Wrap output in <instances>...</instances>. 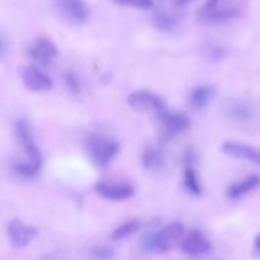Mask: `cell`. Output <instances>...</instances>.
Returning <instances> with one entry per match:
<instances>
[{"label":"cell","mask_w":260,"mask_h":260,"mask_svg":"<svg viewBox=\"0 0 260 260\" xmlns=\"http://www.w3.org/2000/svg\"><path fill=\"white\" fill-rule=\"evenodd\" d=\"M157 229L156 225L150 228L149 230H146V233L142 235L141 238V248L145 253H154V241L155 236H156Z\"/></svg>","instance_id":"cell-22"},{"label":"cell","mask_w":260,"mask_h":260,"mask_svg":"<svg viewBox=\"0 0 260 260\" xmlns=\"http://www.w3.org/2000/svg\"><path fill=\"white\" fill-rule=\"evenodd\" d=\"M154 23L159 29L170 32L177 25V19H175L174 15L165 12V10H157L154 14Z\"/></svg>","instance_id":"cell-20"},{"label":"cell","mask_w":260,"mask_h":260,"mask_svg":"<svg viewBox=\"0 0 260 260\" xmlns=\"http://www.w3.org/2000/svg\"><path fill=\"white\" fill-rule=\"evenodd\" d=\"M216 95V88L213 85H200L196 86L189 95L190 106L194 109H205Z\"/></svg>","instance_id":"cell-17"},{"label":"cell","mask_w":260,"mask_h":260,"mask_svg":"<svg viewBox=\"0 0 260 260\" xmlns=\"http://www.w3.org/2000/svg\"><path fill=\"white\" fill-rule=\"evenodd\" d=\"M22 80L25 88L33 93H47L53 86L52 79L45 71L38 68H33V66L23 69Z\"/></svg>","instance_id":"cell-7"},{"label":"cell","mask_w":260,"mask_h":260,"mask_svg":"<svg viewBox=\"0 0 260 260\" xmlns=\"http://www.w3.org/2000/svg\"><path fill=\"white\" fill-rule=\"evenodd\" d=\"M140 228H141L140 221L137 220L127 221V222L122 223L121 226H118V228L111 234V240L119 241V240H123V239L129 238V236H132L134 234H136L137 231L140 230Z\"/></svg>","instance_id":"cell-19"},{"label":"cell","mask_w":260,"mask_h":260,"mask_svg":"<svg viewBox=\"0 0 260 260\" xmlns=\"http://www.w3.org/2000/svg\"><path fill=\"white\" fill-rule=\"evenodd\" d=\"M185 235L184 226L180 222H173L157 230L154 241V253H169L182 244Z\"/></svg>","instance_id":"cell-4"},{"label":"cell","mask_w":260,"mask_h":260,"mask_svg":"<svg viewBox=\"0 0 260 260\" xmlns=\"http://www.w3.org/2000/svg\"><path fill=\"white\" fill-rule=\"evenodd\" d=\"M91 256L95 260H112L114 258V250L109 246H95L90 251Z\"/></svg>","instance_id":"cell-25"},{"label":"cell","mask_w":260,"mask_h":260,"mask_svg":"<svg viewBox=\"0 0 260 260\" xmlns=\"http://www.w3.org/2000/svg\"><path fill=\"white\" fill-rule=\"evenodd\" d=\"M217 260H221V259H217Z\"/></svg>","instance_id":"cell-30"},{"label":"cell","mask_w":260,"mask_h":260,"mask_svg":"<svg viewBox=\"0 0 260 260\" xmlns=\"http://www.w3.org/2000/svg\"><path fill=\"white\" fill-rule=\"evenodd\" d=\"M5 50H7V45H5V41L4 38L0 36V57L5 53Z\"/></svg>","instance_id":"cell-28"},{"label":"cell","mask_w":260,"mask_h":260,"mask_svg":"<svg viewBox=\"0 0 260 260\" xmlns=\"http://www.w3.org/2000/svg\"><path fill=\"white\" fill-rule=\"evenodd\" d=\"M260 185V175L253 174L236 182L228 189V197L233 201H238L255 190Z\"/></svg>","instance_id":"cell-15"},{"label":"cell","mask_w":260,"mask_h":260,"mask_svg":"<svg viewBox=\"0 0 260 260\" xmlns=\"http://www.w3.org/2000/svg\"><path fill=\"white\" fill-rule=\"evenodd\" d=\"M57 47L47 37H40L29 47V55L33 60L42 66H50L57 56Z\"/></svg>","instance_id":"cell-11"},{"label":"cell","mask_w":260,"mask_h":260,"mask_svg":"<svg viewBox=\"0 0 260 260\" xmlns=\"http://www.w3.org/2000/svg\"><path fill=\"white\" fill-rule=\"evenodd\" d=\"M142 167L149 172H159L165 165L164 150L160 146H150L142 152Z\"/></svg>","instance_id":"cell-16"},{"label":"cell","mask_w":260,"mask_h":260,"mask_svg":"<svg viewBox=\"0 0 260 260\" xmlns=\"http://www.w3.org/2000/svg\"><path fill=\"white\" fill-rule=\"evenodd\" d=\"M256 162H258V164H260V155H259V159H258V161H256Z\"/></svg>","instance_id":"cell-29"},{"label":"cell","mask_w":260,"mask_h":260,"mask_svg":"<svg viewBox=\"0 0 260 260\" xmlns=\"http://www.w3.org/2000/svg\"><path fill=\"white\" fill-rule=\"evenodd\" d=\"M60 9L70 22L83 24L88 20L89 10L83 0H61Z\"/></svg>","instance_id":"cell-13"},{"label":"cell","mask_w":260,"mask_h":260,"mask_svg":"<svg viewBox=\"0 0 260 260\" xmlns=\"http://www.w3.org/2000/svg\"><path fill=\"white\" fill-rule=\"evenodd\" d=\"M13 172L22 178H33L38 174L40 170L36 169V168L28 161H18L13 164Z\"/></svg>","instance_id":"cell-21"},{"label":"cell","mask_w":260,"mask_h":260,"mask_svg":"<svg viewBox=\"0 0 260 260\" xmlns=\"http://www.w3.org/2000/svg\"><path fill=\"white\" fill-rule=\"evenodd\" d=\"M238 14V9L228 4V0H206L198 12L200 19L205 22H223Z\"/></svg>","instance_id":"cell-5"},{"label":"cell","mask_w":260,"mask_h":260,"mask_svg":"<svg viewBox=\"0 0 260 260\" xmlns=\"http://www.w3.org/2000/svg\"><path fill=\"white\" fill-rule=\"evenodd\" d=\"M192 2H194V0H174V4L175 7L183 8V7H187V5L190 4Z\"/></svg>","instance_id":"cell-27"},{"label":"cell","mask_w":260,"mask_h":260,"mask_svg":"<svg viewBox=\"0 0 260 260\" xmlns=\"http://www.w3.org/2000/svg\"><path fill=\"white\" fill-rule=\"evenodd\" d=\"M180 246H182L184 253L192 256L203 255L212 249V245L208 241V239L198 230H192L187 236L184 235Z\"/></svg>","instance_id":"cell-12"},{"label":"cell","mask_w":260,"mask_h":260,"mask_svg":"<svg viewBox=\"0 0 260 260\" xmlns=\"http://www.w3.org/2000/svg\"><path fill=\"white\" fill-rule=\"evenodd\" d=\"M127 103L132 111L137 113H155L160 114L167 108L161 98L156 94L147 90H137L127 96Z\"/></svg>","instance_id":"cell-3"},{"label":"cell","mask_w":260,"mask_h":260,"mask_svg":"<svg viewBox=\"0 0 260 260\" xmlns=\"http://www.w3.org/2000/svg\"><path fill=\"white\" fill-rule=\"evenodd\" d=\"M63 83L65 86L68 88V90L73 94H79L81 90V84L80 80L78 79V76L73 73V71H65L62 75Z\"/></svg>","instance_id":"cell-23"},{"label":"cell","mask_w":260,"mask_h":260,"mask_svg":"<svg viewBox=\"0 0 260 260\" xmlns=\"http://www.w3.org/2000/svg\"><path fill=\"white\" fill-rule=\"evenodd\" d=\"M157 118L160 121L161 135L164 139H172L178 135L184 134L190 127V121L187 116L182 113L170 112L168 109L157 114Z\"/></svg>","instance_id":"cell-6"},{"label":"cell","mask_w":260,"mask_h":260,"mask_svg":"<svg viewBox=\"0 0 260 260\" xmlns=\"http://www.w3.org/2000/svg\"><path fill=\"white\" fill-rule=\"evenodd\" d=\"M86 150L89 157L96 167H106L119 152V145L116 140L102 135H94L86 141Z\"/></svg>","instance_id":"cell-1"},{"label":"cell","mask_w":260,"mask_h":260,"mask_svg":"<svg viewBox=\"0 0 260 260\" xmlns=\"http://www.w3.org/2000/svg\"><path fill=\"white\" fill-rule=\"evenodd\" d=\"M95 192L104 200L122 202L134 197L135 188L128 183L99 182L95 185Z\"/></svg>","instance_id":"cell-10"},{"label":"cell","mask_w":260,"mask_h":260,"mask_svg":"<svg viewBox=\"0 0 260 260\" xmlns=\"http://www.w3.org/2000/svg\"><path fill=\"white\" fill-rule=\"evenodd\" d=\"M112 2L123 7H131L141 10H149L154 7V0H112Z\"/></svg>","instance_id":"cell-24"},{"label":"cell","mask_w":260,"mask_h":260,"mask_svg":"<svg viewBox=\"0 0 260 260\" xmlns=\"http://www.w3.org/2000/svg\"><path fill=\"white\" fill-rule=\"evenodd\" d=\"M222 151L229 156L234 159L248 160V161L256 162L259 159L260 152L256 149H254L250 145L243 144L238 141H225L221 146Z\"/></svg>","instance_id":"cell-14"},{"label":"cell","mask_w":260,"mask_h":260,"mask_svg":"<svg viewBox=\"0 0 260 260\" xmlns=\"http://www.w3.org/2000/svg\"><path fill=\"white\" fill-rule=\"evenodd\" d=\"M253 255L255 256V258H260V233L256 235V238L254 239Z\"/></svg>","instance_id":"cell-26"},{"label":"cell","mask_w":260,"mask_h":260,"mask_svg":"<svg viewBox=\"0 0 260 260\" xmlns=\"http://www.w3.org/2000/svg\"><path fill=\"white\" fill-rule=\"evenodd\" d=\"M7 235L10 244L17 249H24L37 236V230L19 220H13L7 226Z\"/></svg>","instance_id":"cell-8"},{"label":"cell","mask_w":260,"mask_h":260,"mask_svg":"<svg viewBox=\"0 0 260 260\" xmlns=\"http://www.w3.org/2000/svg\"><path fill=\"white\" fill-rule=\"evenodd\" d=\"M14 132L20 147L27 156V161L30 162L37 170H41L43 165V156L33 139L29 123L25 119H18L14 124Z\"/></svg>","instance_id":"cell-2"},{"label":"cell","mask_w":260,"mask_h":260,"mask_svg":"<svg viewBox=\"0 0 260 260\" xmlns=\"http://www.w3.org/2000/svg\"><path fill=\"white\" fill-rule=\"evenodd\" d=\"M229 113H230L231 118H234L235 121L246 122L254 118L255 111L250 104L245 103V102H236V103L231 104Z\"/></svg>","instance_id":"cell-18"},{"label":"cell","mask_w":260,"mask_h":260,"mask_svg":"<svg viewBox=\"0 0 260 260\" xmlns=\"http://www.w3.org/2000/svg\"><path fill=\"white\" fill-rule=\"evenodd\" d=\"M183 159H184L183 160L184 161L183 184H184L185 190L194 197H201L203 194V187L196 170V154L192 150H188Z\"/></svg>","instance_id":"cell-9"}]
</instances>
